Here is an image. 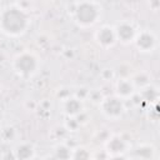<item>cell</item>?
I'll return each instance as SVG.
<instances>
[{"label":"cell","instance_id":"cell-13","mask_svg":"<svg viewBox=\"0 0 160 160\" xmlns=\"http://www.w3.org/2000/svg\"><path fill=\"white\" fill-rule=\"evenodd\" d=\"M154 154H155V150L150 145H140L135 150V155L140 160H151L154 158Z\"/></svg>","mask_w":160,"mask_h":160},{"label":"cell","instance_id":"cell-10","mask_svg":"<svg viewBox=\"0 0 160 160\" xmlns=\"http://www.w3.org/2000/svg\"><path fill=\"white\" fill-rule=\"evenodd\" d=\"M62 108H64V112L69 116V118H74V116H78L84 110V106H82V101L76 99L75 96L72 98H68L64 100V104H62Z\"/></svg>","mask_w":160,"mask_h":160},{"label":"cell","instance_id":"cell-15","mask_svg":"<svg viewBox=\"0 0 160 160\" xmlns=\"http://www.w3.org/2000/svg\"><path fill=\"white\" fill-rule=\"evenodd\" d=\"M54 156L58 160H70L71 149L65 144H58L54 149Z\"/></svg>","mask_w":160,"mask_h":160},{"label":"cell","instance_id":"cell-20","mask_svg":"<svg viewBox=\"0 0 160 160\" xmlns=\"http://www.w3.org/2000/svg\"><path fill=\"white\" fill-rule=\"evenodd\" d=\"M44 160H58V159H56L54 155H49V156H46Z\"/></svg>","mask_w":160,"mask_h":160},{"label":"cell","instance_id":"cell-8","mask_svg":"<svg viewBox=\"0 0 160 160\" xmlns=\"http://www.w3.org/2000/svg\"><path fill=\"white\" fill-rule=\"evenodd\" d=\"M95 39H96L98 44L104 49H109V48L114 46V44L116 42V36H115L114 28L110 26V25L101 26L95 32Z\"/></svg>","mask_w":160,"mask_h":160},{"label":"cell","instance_id":"cell-7","mask_svg":"<svg viewBox=\"0 0 160 160\" xmlns=\"http://www.w3.org/2000/svg\"><path fill=\"white\" fill-rule=\"evenodd\" d=\"M105 152L110 156L124 155L128 151V141L120 135H112L105 144Z\"/></svg>","mask_w":160,"mask_h":160},{"label":"cell","instance_id":"cell-17","mask_svg":"<svg viewBox=\"0 0 160 160\" xmlns=\"http://www.w3.org/2000/svg\"><path fill=\"white\" fill-rule=\"evenodd\" d=\"M79 125H80V124H79L78 120L74 119V118H69V119L66 120V122H65V128H66V130H69V131H75Z\"/></svg>","mask_w":160,"mask_h":160},{"label":"cell","instance_id":"cell-14","mask_svg":"<svg viewBox=\"0 0 160 160\" xmlns=\"http://www.w3.org/2000/svg\"><path fill=\"white\" fill-rule=\"evenodd\" d=\"M131 82L134 85V88H140L141 90L148 88L150 85V78L146 72H138L136 75H134V78L131 79Z\"/></svg>","mask_w":160,"mask_h":160},{"label":"cell","instance_id":"cell-21","mask_svg":"<svg viewBox=\"0 0 160 160\" xmlns=\"http://www.w3.org/2000/svg\"><path fill=\"white\" fill-rule=\"evenodd\" d=\"M31 160H40V159H36V158H35V156H34V158H32V159H31Z\"/></svg>","mask_w":160,"mask_h":160},{"label":"cell","instance_id":"cell-2","mask_svg":"<svg viewBox=\"0 0 160 160\" xmlns=\"http://www.w3.org/2000/svg\"><path fill=\"white\" fill-rule=\"evenodd\" d=\"M101 15V6L94 1H80L74 9V20L80 28L95 25Z\"/></svg>","mask_w":160,"mask_h":160},{"label":"cell","instance_id":"cell-11","mask_svg":"<svg viewBox=\"0 0 160 160\" xmlns=\"http://www.w3.org/2000/svg\"><path fill=\"white\" fill-rule=\"evenodd\" d=\"M14 154L18 160H31L35 156V149L32 144L22 142L15 148Z\"/></svg>","mask_w":160,"mask_h":160},{"label":"cell","instance_id":"cell-19","mask_svg":"<svg viewBox=\"0 0 160 160\" xmlns=\"http://www.w3.org/2000/svg\"><path fill=\"white\" fill-rule=\"evenodd\" d=\"M109 160H128L124 155H118V156H111Z\"/></svg>","mask_w":160,"mask_h":160},{"label":"cell","instance_id":"cell-9","mask_svg":"<svg viewBox=\"0 0 160 160\" xmlns=\"http://www.w3.org/2000/svg\"><path fill=\"white\" fill-rule=\"evenodd\" d=\"M115 92H116V96L121 100H125V99H129L134 95L135 92V88L131 82L130 79H125V78H121L118 80L116 85H115Z\"/></svg>","mask_w":160,"mask_h":160},{"label":"cell","instance_id":"cell-4","mask_svg":"<svg viewBox=\"0 0 160 160\" xmlns=\"http://www.w3.org/2000/svg\"><path fill=\"white\" fill-rule=\"evenodd\" d=\"M100 109L101 112L110 120H118L125 111L124 101L118 96H109L102 99L100 102Z\"/></svg>","mask_w":160,"mask_h":160},{"label":"cell","instance_id":"cell-16","mask_svg":"<svg viewBox=\"0 0 160 160\" xmlns=\"http://www.w3.org/2000/svg\"><path fill=\"white\" fill-rule=\"evenodd\" d=\"M16 132H15V129L11 128V126H8V128H4L2 131H1V138L5 140V141H10L15 138Z\"/></svg>","mask_w":160,"mask_h":160},{"label":"cell","instance_id":"cell-1","mask_svg":"<svg viewBox=\"0 0 160 160\" xmlns=\"http://www.w3.org/2000/svg\"><path fill=\"white\" fill-rule=\"evenodd\" d=\"M30 19L20 8L9 6L0 14V30L8 36H20L29 28Z\"/></svg>","mask_w":160,"mask_h":160},{"label":"cell","instance_id":"cell-18","mask_svg":"<svg viewBox=\"0 0 160 160\" xmlns=\"http://www.w3.org/2000/svg\"><path fill=\"white\" fill-rule=\"evenodd\" d=\"M2 160H18V159H16L14 151H6L2 156Z\"/></svg>","mask_w":160,"mask_h":160},{"label":"cell","instance_id":"cell-5","mask_svg":"<svg viewBox=\"0 0 160 160\" xmlns=\"http://www.w3.org/2000/svg\"><path fill=\"white\" fill-rule=\"evenodd\" d=\"M114 30H115L116 40H119L122 44L134 42V40H135V38L138 35L136 28L130 21H121V22H119L116 25V28H114Z\"/></svg>","mask_w":160,"mask_h":160},{"label":"cell","instance_id":"cell-6","mask_svg":"<svg viewBox=\"0 0 160 160\" xmlns=\"http://www.w3.org/2000/svg\"><path fill=\"white\" fill-rule=\"evenodd\" d=\"M135 46L138 48L139 51L141 52H150L155 49L156 46V36L151 31H140L138 32L135 40H134Z\"/></svg>","mask_w":160,"mask_h":160},{"label":"cell","instance_id":"cell-12","mask_svg":"<svg viewBox=\"0 0 160 160\" xmlns=\"http://www.w3.org/2000/svg\"><path fill=\"white\" fill-rule=\"evenodd\" d=\"M91 152L85 146H76L71 149V158L70 160H91Z\"/></svg>","mask_w":160,"mask_h":160},{"label":"cell","instance_id":"cell-3","mask_svg":"<svg viewBox=\"0 0 160 160\" xmlns=\"http://www.w3.org/2000/svg\"><path fill=\"white\" fill-rule=\"evenodd\" d=\"M12 68L14 71L22 79H29L31 78L39 68V60L38 58L29 51H24L19 54L14 61H12Z\"/></svg>","mask_w":160,"mask_h":160}]
</instances>
